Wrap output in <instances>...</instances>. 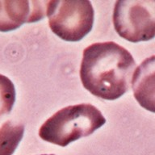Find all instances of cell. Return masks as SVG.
Here are the masks:
<instances>
[{"instance_id":"4","label":"cell","mask_w":155,"mask_h":155,"mask_svg":"<svg viewBox=\"0 0 155 155\" xmlns=\"http://www.w3.org/2000/svg\"><path fill=\"white\" fill-rule=\"evenodd\" d=\"M113 24L118 35L133 43L155 37V0H120L115 4Z\"/></svg>"},{"instance_id":"2","label":"cell","mask_w":155,"mask_h":155,"mask_svg":"<svg viewBox=\"0 0 155 155\" xmlns=\"http://www.w3.org/2000/svg\"><path fill=\"white\" fill-rule=\"evenodd\" d=\"M106 123L101 111L90 104L65 107L48 118L39 130L42 140L65 147L90 136Z\"/></svg>"},{"instance_id":"7","label":"cell","mask_w":155,"mask_h":155,"mask_svg":"<svg viewBox=\"0 0 155 155\" xmlns=\"http://www.w3.org/2000/svg\"><path fill=\"white\" fill-rule=\"evenodd\" d=\"M24 133V126L21 124H13L11 121L3 124L0 128V155L13 154Z\"/></svg>"},{"instance_id":"3","label":"cell","mask_w":155,"mask_h":155,"mask_svg":"<svg viewBox=\"0 0 155 155\" xmlns=\"http://www.w3.org/2000/svg\"><path fill=\"white\" fill-rule=\"evenodd\" d=\"M47 16L53 33L65 41L76 42L91 31L94 12L88 0L48 1Z\"/></svg>"},{"instance_id":"6","label":"cell","mask_w":155,"mask_h":155,"mask_svg":"<svg viewBox=\"0 0 155 155\" xmlns=\"http://www.w3.org/2000/svg\"><path fill=\"white\" fill-rule=\"evenodd\" d=\"M132 87L138 104L145 110L155 112V55L145 59L136 69Z\"/></svg>"},{"instance_id":"1","label":"cell","mask_w":155,"mask_h":155,"mask_svg":"<svg viewBox=\"0 0 155 155\" xmlns=\"http://www.w3.org/2000/svg\"><path fill=\"white\" fill-rule=\"evenodd\" d=\"M135 66L133 56L118 44L94 43L83 50L80 78L93 95L115 100L130 88Z\"/></svg>"},{"instance_id":"5","label":"cell","mask_w":155,"mask_h":155,"mask_svg":"<svg viewBox=\"0 0 155 155\" xmlns=\"http://www.w3.org/2000/svg\"><path fill=\"white\" fill-rule=\"evenodd\" d=\"M48 1L0 0V31L15 30L25 23H35L47 15Z\"/></svg>"},{"instance_id":"8","label":"cell","mask_w":155,"mask_h":155,"mask_svg":"<svg viewBox=\"0 0 155 155\" xmlns=\"http://www.w3.org/2000/svg\"><path fill=\"white\" fill-rule=\"evenodd\" d=\"M15 101V89L13 82L0 74V119L9 114Z\"/></svg>"},{"instance_id":"9","label":"cell","mask_w":155,"mask_h":155,"mask_svg":"<svg viewBox=\"0 0 155 155\" xmlns=\"http://www.w3.org/2000/svg\"><path fill=\"white\" fill-rule=\"evenodd\" d=\"M41 155H54V154H41Z\"/></svg>"}]
</instances>
